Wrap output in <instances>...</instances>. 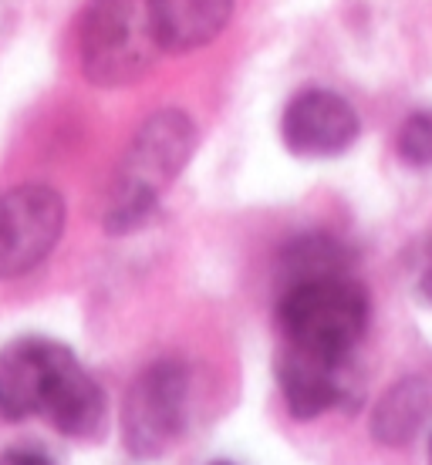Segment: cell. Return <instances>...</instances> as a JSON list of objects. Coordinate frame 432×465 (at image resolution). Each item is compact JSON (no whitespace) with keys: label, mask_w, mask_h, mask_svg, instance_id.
Listing matches in <instances>:
<instances>
[{"label":"cell","mask_w":432,"mask_h":465,"mask_svg":"<svg viewBox=\"0 0 432 465\" xmlns=\"http://www.w3.org/2000/svg\"><path fill=\"white\" fill-rule=\"evenodd\" d=\"M358 112L327 88H307L284 108V145L301 159H335L358 142Z\"/></svg>","instance_id":"obj_7"},{"label":"cell","mask_w":432,"mask_h":465,"mask_svg":"<svg viewBox=\"0 0 432 465\" xmlns=\"http://www.w3.org/2000/svg\"><path fill=\"white\" fill-rule=\"evenodd\" d=\"M210 465H234V462H210Z\"/></svg>","instance_id":"obj_16"},{"label":"cell","mask_w":432,"mask_h":465,"mask_svg":"<svg viewBox=\"0 0 432 465\" xmlns=\"http://www.w3.org/2000/svg\"><path fill=\"white\" fill-rule=\"evenodd\" d=\"M108 411L105 391L75 351L47 338H21L0 351V419L45 415L61 435H88Z\"/></svg>","instance_id":"obj_1"},{"label":"cell","mask_w":432,"mask_h":465,"mask_svg":"<svg viewBox=\"0 0 432 465\" xmlns=\"http://www.w3.org/2000/svg\"><path fill=\"white\" fill-rule=\"evenodd\" d=\"M163 51L186 54L210 45L234 17V0H149Z\"/></svg>","instance_id":"obj_9"},{"label":"cell","mask_w":432,"mask_h":465,"mask_svg":"<svg viewBox=\"0 0 432 465\" xmlns=\"http://www.w3.org/2000/svg\"><path fill=\"white\" fill-rule=\"evenodd\" d=\"M281 277L291 283L348 277V250L331 236H301L281 256Z\"/></svg>","instance_id":"obj_11"},{"label":"cell","mask_w":432,"mask_h":465,"mask_svg":"<svg viewBox=\"0 0 432 465\" xmlns=\"http://www.w3.org/2000/svg\"><path fill=\"white\" fill-rule=\"evenodd\" d=\"M0 465H61L51 452H45L41 445H14L0 452Z\"/></svg>","instance_id":"obj_13"},{"label":"cell","mask_w":432,"mask_h":465,"mask_svg":"<svg viewBox=\"0 0 432 465\" xmlns=\"http://www.w3.org/2000/svg\"><path fill=\"white\" fill-rule=\"evenodd\" d=\"M398 155L412 169H429L432 165V115L416 112L398 128Z\"/></svg>","instance_id":"obj_12"},{"label":"cell","mask_w":432,"mask_h":465,"mask_svg":"<svg viewBox=\"0 0 432 465\" xmlns=\"http://www.w3.org/2000/svg\"><path fill=\"white\" fill-rule=\"evenodd\" d=\"M277 324L287 348L321 358H351L368 327V293L351 277L291 283L277 303Z\"/></svg>","instance_id":"obj_3"},{"label":"cell","mask_w":432,"mask_h":465,"mask_svg":"<svg viewBox=\"0 0 432 465\" xmlns=\"http://www.w3.org/2000/svg\"><path fill=\"white\" fill-rule=\"evenodd\" d=\"M65 199L45 183L0 193V280L41 267L65 232Z\"/></svg>","instance_id":"obj_6"},{"label":"cell","mask_w":432,"mask_h":465,"mask_svg":"<svg viewBox=\"0 0 432 465\" xmlns=\"http://www.w3.org/2000/svg\"><path fill=\"white\" fill-rule=\"evenodd\" d=\"M281 395L294 419H317L321 411L345 408L358 401V378L351 371V358H321L297 348H284L277 358Z\"/></svg>","instance_id":"obj_8"},{"label":"cell","mask_w":432,"mask_h":465,"mask_svg":"<svg viewBox=\"0 0 432 465\" xmlns=\"http://www.w3.org/2000/svg\"><path fill=\"white\" fill-rule=\"evenodd\" d=\"M432 415V384L419 374L388 388L372 411V439L388 449L409 445Z\"/></svg>","instance_id":"obj_10"},{"label":"cell","mask_w":432,"mask_h":465,"mask_svg":"<svg viewBox=\"0 0 432 465\" xmlns=\"http://www.w3.org/2000/svg\"><path fill=\"white\" fill-rule=\"evenodd\" d=\"M429 465H432V439H429Z\"/></svg>","instance_id":"obj_15"},{"label":"cell","mask_w":432,"mask_h":465,"mask_svg":"<svg viewBox=\"0 0 432 465\" xmlns=\"http://www.w3.org/2000/svg\"><path fill=\"white\" fill-rule=\"evenodd\" d=\"M163 54L149 0H92L82 17V71L98 88L139 82Z\"/></svg>","instance_id":"obj_4"},{"label":"cell","mask_w":432,"mask_h":465,"mask_svg":"<svg viewBox=\"0 0 432 465\" xmlns=\"http://www.w3.org/2000/svg\"><path fill=\"white\" fill-rule=\"evenodd\" d=\"M193 374L183 361L159 358L136 374L122 401V439L139 459H159L189 429Z\"/></svg>","instance_id":"obj_5"},{"label":"cell","mask_w":432,"mask_h":465,"mask_svg":"<svg viewBox=\"0 0 432 465\" xmlns=\"http://www.w3.org/2000/svg\"><path fill=\"white\" fill-rule=\"evenodd\" d=\"M419 293L432 303V260H429V267H426V273H422V280H419Z\"/></svg>","instance_id":"obj_14"},{"label":"cell","mask_w":432,"mask_h":465,"mask_svg":"<svg viewBox=\"0 0 432 465\" xmlns=\"http://www.w3.org/2000/svg\"><path fill=\"white\" fill-rule=\"evenodd\" d=\"M196 145V122L186 112L163 108L146 118L139 132L132 135L116 179H112V189H108L105 230L116 236L142 230L159 206V196L189 165Z\"/></svg>","instance_id":"obj_2"}]
</instances>
